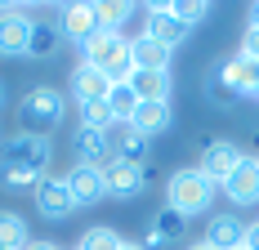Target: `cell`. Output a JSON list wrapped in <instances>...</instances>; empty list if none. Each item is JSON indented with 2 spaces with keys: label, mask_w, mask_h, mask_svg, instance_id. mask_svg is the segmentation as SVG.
Masks as SVG:
<instances>
[{
  "label": "cell",
  "mask_w": 259,
  "mask_h": 250,
  "mask_svg": "<svg viewBox=\"0 0 259 250\" xmlns=\"http://www.w3.org/2000/svg\"><path fill=\"white\" fill-rule=\"evenodd\" d=\"M31 23L36 18L27 9H0V58H27Z\"/></svg>",
  "instance_id": "obj_8"
},
{
  "label": "cell",
  "mask_w": 259,
  "mask_h": 250,
  "mask_svg": "<svg viewBox=\"0 0 259 250\" xmlns=\"http://www.w3.org/2000/svg\"><path fill=\"white\" fill-rule=\"evenodd\" d=\"M130 90L139 94V103H170L175 76L170 72H130Z\"/></svg>",
  "instance_id": "obj_20"
},
{
  "label": "cell",
  "mask_w": 259,
  "mask_h": 250,
  "mask_svg": "<svg viewBox=\"0 0 259 250\" xmlns=\"http://www.w3.org/2000/svg\"><path fill=\"white\" fill-rule=\"evenodd\" d=\"M58 31H63V40H72V45H85L90 36H99V18H94V5H58Z\"/></svg>",
  "instance_id": "obj_14"
},
{
  "label": "cell",
  "mask_w": 259,
  "mask_h": 250,
  "mask_svg": "<svg viewBox=\"0 0 259 250\" xmlns=\"http://www.w3.org/2000/svg\"><path fill=\"white\" fill-rule=\"evenodd\" d=\"M214 197H219V183H210L197 165H179V170H170V179H165V205L179 210L183 219L206 215L210 205H214Z\"/></svg>",
  "instance_id": "obj_2"
},
{
  "label": "cell",
  "mask_w": 259,
  "mask_h": 250,
  "mask_svg": "<svg viewBox=\"0 0 259 250\" xmlns=\"http://www.w3.org/2000/svg\"><path fill=\"white\" fill-rule=\"evenodd\" d=\"M72 250H76V246H72Z\"/></svg>",
  "instance_id": "obj_38"
},
{
  "label": "cell",
  "mask_w": 259,
  "mask_h": 250,
  "mask_svg": "<svg viewBox=\"0 0 259 250\" xmlns=\"http://www.w3.org/2000/svg\"><path fill=\"white\" fill-rule=\"evenodd\" d=\"M23 250H63V246H54V241H45V237H40V241H36V237H31V241H27Z\"/></svg>",
  "instance_id": "obj_32"
},
{
  "label": "cell",
  "mask_w": 259,
  "mask_h": 250,
  "mask_svg": "<svg viewBox=\"0 0 259 250\" xmlns=\"http://www.w3.org/2000/svg\"><path fill=\"white\" fill-rule=\"evenodd\" d=\"M72 152H76V165H99L103 170L112 161V143H107V130H90V125H76L72 134Z\"/></svg>",
  "instance_id": "obj_15"
},
{
  "label": "cell",
  "mask_w": 259,
  "mask_h": 250,
  "mask_svg": "<svg viewBox=\"0 0 259 250\" xmlns=\"http://www.w3.org/2000/svg\"><path fill=\"white\" fill-rule=\"evenodd\" d=\"M241 54L259 63V27H246V36H241Z\"/></svg>",
  "instance_id": "obj_30"
},
{
  "label": "cell",
  "mask_w": 259,
  "mask_h": 250,
  "mask_svg": "<svg viewBox=\"0 0 259 250\" xmlns=\"http://www.w3.org/2000/svg\"><path fill=\"white\" fill-rule=\"evenodd\" d=\"M219 192L233 201V205H255L259 201V156H246L233 175L219 183Z\"/></svg>",
  "instance_id": "obj_11"
},
{
  "label": "cell",
  "mask_w": 259,
  "mask_h": 250,
  "mask_svg": "<svg viewBox=\"0 0 259 250\" xmlns=\"http://www.w3.org/2000/svg\"><path fill=\"white\" fill-rule=\"evenodd\" d=\"M183 232H188V219H183L179 210H170V205H161L152 215V224L143 232V250H161V246H179Z\"/></svg>",
  "instance_id": "obj_13"
},
{
  "label": "cell",
  "mask_w": 259,
  "mask_h": 250,
  "mask_svg": "<svg viewBox=\"0 0 259 250\" xmlns=\"http://www.w3.org/2000/svg\"><path fill=\"white\" fill-rule=\"evenodd\" d=\"M63 183H67V192L76 201V210H90V205L107 201V179H103L99 165H76V161H72V170L63 175Z\"/></svg>",
  "instance_id": "obj_7"
},
{
  "label": "cell",
  "mask_w": 259,
  "mask_h": 250,
  "mask_svg": "<svg viewBox=\"0 0 259 250\" xmlns=\"http://www.w3.org/2000/svg\"><path fill=\"white\" fill-rule=\"evenodd\" d=\"M175 121V112H170V103H139V112L130 116V125L143 134V139H156V134H165Z\"/></svg>",
  "instance_id": "obj_22"
},
{
  "label": "cell",
  "mask_w": 259,
  "mask_h": 250,
  "mask_svg": "<svg viewBox=\"0 0 259 250\" xmlns=\"http://www.w3.org/2000/svg\"><path fill=\"white\" fill-rule=\"evenodd\" d=\"M107 107H112L116 125H130V116L139 112V94L130 90V80H116V85H112V94H107Z\"/></svg>",
  "instance_id": "obj_26"
},
{
  "label": "cell",
  "mask_w": 259,
  "mask_h": 250,
  "mask_svg": "<svg viewBox=\"0 0 259 250\" xmlns=\"http://www.w3.org/2000/svg\"><path fill=\"white\" fill-rule=\"evenodd\" d=\"M31 201H36L40 219H50V224H63V219H72V215H76V201H72L67 183H63L58 175H45V179H40V183H36V192H31Z\"/></svg>",
  "instance_id": "obj_6"
},
{
  "label": "cell",
  "mask_w": 259,
  "mask_h": 250,
  "mask_svg": "<svg viewBox=\"0 0 259 250\" xmlns=\"http://www.w3.org/2000/svg\"><path fill=\"white\" fill-rule=\"evenodd\" d=\"M121 250H143V241H121Z\"/></svg>",
  "instance_id": "obj_33"
},
{
  "label": "cell",
  "mask_w": 259,
  "mask_h": 250,
  "mask_svg": "<svg viewBox=\"0 0 259 250\" xmlns=\"http://www.w3.org/2000/svg\"><path fill=\"white\" fill-rule=\"evenodd\" d=\"M67 116V94L54 90V85H31L23 99H18V125L23 134H45L50 139L54 130Z\"/></svg>",
  "instance_id": "obj_3"
},
{
  "label": "cell",
  "mask_w": 259,
  "mask_h": 250,
  "mask_svg": "<svg viewBox=\"0 0 259 250\" xmlns=\"http://www.w3.org/2000/svg\"><path fill=\"white\" fill-rule=\"evenodd\" d=\"M183 250H214V246H206V241H192V246H183Z\"/></svg>",
  "instance_id": "obj_34"
},
{
  "label": "cell",
  "mask_w": 259,
  "mask_h": 250,
  "mask_svg": "<svg viewBox=\"0 0 259 250\" xmlns=\"http://www.w3.org/2000/svg\"><path fill=\"white\" fill-rule=\"evenodd\" d=\"M80 125H90V130H112L116 116H112L107 99H103V103H80Z\"/></svg>",
  "instance_id": "obj_28"
},
{
  "label": "cell",
  "mask_w": 259,
  "mask_h": 250,
  "mask_svg": "<svg viewBox=\"0 0 259 250\" xmlns=\"http://www.w3.org/2000/svg\"><path fill=\"white\" fill-rule=\"evenodd\" d=\"M206 99L214 103V107H237V103H241L233 90H228V80L214 72V67H210V76H206Z\"/></svg>",
  "instance_id": "obj_29"
},
{
  "label": "cell",
  "mask_w": 259,
  "mask_h": 250,
  "mask_svg": "<svg viewBox=\"0 0 259 250\" xmlns=\"http://www.w3.org/2000/svg\"><path fill=\"white\" fill-rule=\"evenodd\" d=\"M214 72L228 80V90H233L237 99H255V90H259V63L255 58H246V54L237 50L233 58H224Z\"/></svg>",
  "instance_id": "obj_12"
},
{
  "label": "cell",
  "mask_w": 259,
  "mask_h": 250,
  "mask_svg": "<svg viewBox=\"0 0 259 250\" xmlns=\"http://www.w3.org/2000/svg\"><path fill=\"white\" fill-rule=\"evenodd\" d=\"M241 161H246V152L237 148L233 139H214V143H210V148L201 152V161H197V170H201V175H206L210 183H224V179L233 175V170L241 165Z\"/></svg>",
  "instance_id": "obj_9"
},
{
  "label": "cell",
  "mask_w": 259,
  "mask_h": 250,
  "mask_svg": "<svg viewBox=\"0 0 259 250\" xmlns=\"http://www.w3.org/2000/svg\"><path fill=\"white\" fill-rule=\"evenodd\" d=\"M246 250H259V224H246V237H241Z\"/></svg>",
  "instance_id": "obj_31"
},
{
  "label": "cell",
  "mask_w": 259,
  "mask_h": 250,
  "mask_svg": "<svg viewBox=\"0 0 259 250\" xmlns=\"http://www.w3.org/2000/svg\"><path fill=\"white\" fill-rule=\"evenodd\" d=\"M130 58H134V72H170L175 50L139 31V36H130Z\"/></svg>",
  "instance_id": "obj_16"
},
{
  "label": "cell",
  "mask_w": 259,
  "mask_h": 250,
  "mask_svg": "<svg viewBox=\"0 0 259 250\" xmlns=\"http://www.w3.org/2000/svg\"><path fill=\"white\" fill-rule=\"evenodd\" d=\"M134 14H139V5H130V0H99V5H94L99 31H125V23Z\"/></svg>",
  "instance_id": "obj_23"
},
{
  "label": "cell",
  "mask_w": 259,
  "mask_h": 250,
  "mask_svg": "<svg viewBox=\"0 0 259 250\" xmlns=\"http://www.w3.org/2000/svg\"><path fill=\"white\" fill-rule=\"evenodd\" d=\"M58 50H63L58 18H36V23H31V45H27V58H40V63H50Z\"/></svg>",
  "instance_id": "obj_21"
},
{
  "label": "cell",
  "mask_w": 259,
  "mask_h": 250,
  "mask_svg": "<svg viewBox=\"0 0 259 250\" xmlns=\"http://www.w3.org/2000/svg\"><path fill=\"white\" fill-rule=\"evenodd\" d=\"M31 241V232H27V219L18 210H0V246L5 250H23Z\"/></svg>",
  "instance_id": "obj_24"
},
{
  "label": "cell",
  "mask_w": 259,
  "mask_h": 250,
  "mask_svg": "<svg viewBox=\"0 0 259 250\" xmlns=\"http://www.w3.org/2000/svg\"><path fill=\"white\" fill-rule=\"evenodd\" d=\"M67 80H72V99H76V107L80 103H103L107 94H112V80H107L103 72H94L90 63H76Z\"/></svg>",
  "instance_id": "obj_17"
},
{
  "label": "cell",
  "mask_w": 259,
  "mask_h": 250,
  "mask_svg": "<svg viewBox=\"0 0 259 250\" xmlns=\"http://www.w3.org/2000/svg\"><path fill=\"white\" fill-rule=\"evenodd\" d=\"M210 9H214L210 0H175V5H170V14H175V18H179L183 27L206 23V18H210Z\"/></svg>",
  "instance_id": "obj_27"
},
{
  "label": "cell",
  "mask_w": 259,
  "mask_h": 250,
  "mask_svg": "<svg viewBox=\"0 0 259 250\" xmlns=\"http://www.w3.org/2000/svg\"><path fill=\"white\" fill-rule=\"evenodd\" d=\"M107 143H112V152H116L121 161H139V165H148L152 139H143L134 125H112V130H107Z\"/></svg>",
  "instance_id": "obj_18"
},
{
  "label": "cell",
  "mask_w": 259,
  "mask_h": 250,
  "mask_svg": "<svg viewBox=\"0 0 259 250\" xmlns=\"http://www.w3.org/2000/svg\"><path fill=\"white\" fill-rule=\"evenodd\" d=\"M103 179H107V197H112V201H134L156 179V170H152V161L139 165V161H121V156H112V161L103 165Z\"/></svg>",
  "instance_id": "obj_5"
},
{
  "label": "cell",
  "mask_w": 259,
  "mask_h": 250,
  "mask_svg": "<svg viewBox=\"0 0 259 250\" xmlns=\"http://www.w3.org/2000/svg\"><path fill=\"white\" fill-rule=\"evenodd\" d=\"M143 36H152L161 45H170V50H179L183 40L192 36V27H183L175 14H170V5H148V18H143Z\"/></svg>",
  "instance_id": "obj_10"
},
{
  "label": "cell",
  "mask_w": 259,
  "mask_h": 250,
  "mask_svg": "<svg viewBox=\"0 0 259 250\" xmlns=\"http://www.w3.org/2000/svg\"><path fill=\"white\" fill-rule=\"evenodd\" d=\"M0 250H5V246H0Z\"/></svg>",
  "instance_id": "obj_39"
},
{
  "label": "cell",
  "mask_w": 259,
  "mask_h": 250,
  "mask_svg": "<svg viewBox=\"0 0 259 250\" xmlns=\"http://www.w3.org/2000/svg\"><path fill=\"white\" fill-rule=\"evenodd\" d=\"M121 232L112 224H90L85 232H80V241H76V250H121Z\"/></svg>",
  "instance_id": "obj_25"
},
{
  "label": "cell",
  "mask_w": 259,
  "mask_h": 250,
  "mask_svg": "<svg viewBox=\"0 0 259 250\" xmlns=\"http://www.w3.org/2000/svg\"><path fill=\"white\" fill-rule=\"evenodd\" d=\"M54 143L45 134H9L0 143V188L5 192H36V183L50 175Z\"/></svg>",
  "instance_id": "obj_1"
},
{
  "label": "cell",
  "mask_w": 259,
  "mask_h": 250,
  "mask_svg": "<svg viewBox=\"0 0 259 250\" xmlns=\"http://www.w3.org/2000/svg\"><path fill=\"white\" fill-rule=\"evenodd\" d=\"M0 107H5V85H0Z\"/></svg>",
  "instance_id": "obj_35"
},
{
  "label": "cell",
  "mask_w": 259,
  "mask_h": 250,
  "mask_svg": "<svg viewBox=\"0 0 259 250\" xmlns=\"http://www.w3.org/2000/svg\"><path fill=\"white\" fill-rule=\"evenodd\" d=\"M80 63H90L94 72H103L112 85L116 80H130L134 72V58H130V36L125 31H99L80 45Z\"/></svg>",
  "instance_id": "obj_4"
},
{
  "label": "cell",
  "mask_w": 259,
  "mask_h": 250,
  "mask_svg": "<svg viewBox=\"0 0 259 250\" xmlns=\"http://www.w3.org/2000/svg\"><path fill=\"white\" fill-rule=\"evenodd\" d=\"M237 250H246V246H237Z\"/></svg>",
  "instance_id": "obj_36"
},
{
  "label": "cell",
  "mask_w": 259,
  "mask_h": 250,
  "mask_svg": "<svg viewBox=\"0 0 259 250\" xmlns=\"http://www.w3.org/2000/svg\"><path fill=\"white\" fill-rule=\"evenodd\" d=\"M255 99H259V90H255Z\"/></svg>",
  "instance_id": "obj_37"
},
{
  "label": "cell",
  "mask_w": 259,
  "mask_h": 250,
  "mask_svg": "<svg viewBox=\"0 0 259 250\" xmlns=\"http://www.w3.org/2000/svg\"><path fill=\"white\" fill-rule=\"evenodd\" d=\"M241 237H246V224H241L237 215H210L201 241L214 246V250H237V246H241Z\"/></svg>",
  "instance_id": "obj_19"
}]
</instances>
